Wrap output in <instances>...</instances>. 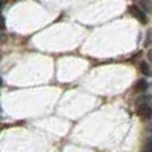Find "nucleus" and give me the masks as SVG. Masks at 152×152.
Returning <instances> with one entry per match:
<instances>
[{
	"label": "nucleus",
	"instance_id": "nucleus-9",
	"mask_svg": "<svg viewBox=\"0 0 152 152\" xmlns=\"http://www.w3.org/2000/svg\"><path fill=\"white\" fill-rule=\"evenodd\" d=\"M0 86H1V79H0Z\"/></svg>",
	"mask_w": 152,
	"mask_h": 152
},
{
	"label": "nucleus",
	"instance_id": "nucleus-3",
	"mask_svg": "<svg viewBox=\"0 0 152 152\" xmlns=\"http://www.w3.org/2000/svg\"><path fill=\"white\" fill-rule=\"evenodd\" d=\"M135 91L136 92H144L145 89L148 88V83H147V80L145 79H140L139 81H137L136 84H135Z\"/></svg>",
	"mask_w": 152,
	"mask_h": 152
},
{
	"label": "nucleus",
	"instance_id": "nucleus-5",
	"mask_svg": "<svg viewBox=\"0 0 152 152\" xmlns=\"http://www.w3.org/2000/svg\"><path fill=\"white\" fill-rule=\"evenodd\" d=\"M140 71H142V74H144V75H147V76H150V75H151L150 66H148L147 63H144V61H143V63L140 64Z\"/></svg>",
	"mask_w": 152,
	"mask_h": 152
},
{
	"label": "nucleus",
	"instance_id": "nucleus-1",
	"mask_svg": "<svg viewBox=\"0 0 152 152\" xmlns=\"http://www.w3.org/2000/svg\"><path fill=\"white\" fill-rule=\"evenodd\" d=\"M128 11L139 23H142V24L147 23V15H145V12L140 7H137V5H131V7L128 8Z\"/></svg>",
	"mask_w": 152,
	"mask_h": 152
},
{
	"label": "nucleus",
	"instance_id": "nucleus-6",
	"mask_svg": "<svg viewBox=\"0 0 152 152\" xmlns=\"http://www.w3.org/2000/svg\"><path fill=\"white\" fill-rule=\"evenodd\" d=\"M142 152H152V139H150L144 144V147H143V151Z\"/></svg>",
	"mask_w": 152,
	"mask_h": 152
},
{
	"label": "nucleus",
	"instance_id": "nucleus-7",
	"mask_svg": "<svg viewBox=\"0 0 152 152\" xmlns=\"http://www.w3.org/2000/svg\"><path fill=\"white\" fill-rule=\"evenodd\" d=\"M5 28V20L1 15H0V29H4Z\"/></svg>",
	"mask_w": 152,
	"mask_h": 152
},
{
	"label": "nucleus",
	"instance_id": "nucleus-4",
	"mask_svg": "<svg viewBox=\"0 0 152 152\" xmlns=\"http://www.w3.org/2000/svg\"><path fill=\"white\" fill-rule=\"evenodd\" d=\"M140 4H142V10L144 11L145 13L151 12V0H140Z\"/></svg>",
	"mask_w": 152,
	"mask_h": 152
},
{
	"label": "nucleus",
	"instance_id": "nucleus-8",
	"mask_svg": "<svg viewBox=\"0 0 152 152\" xmlns=\"http://www.w3.org/2000/svg\"><path fill=\"white\" fill-rule=\"evenodd\" d=\"M4 4H5V0H0V10L4 7Z\"/></svg>",
	"mask_w": 152,
	"mask_h": 152
},
{
	"label": "nucleus",
	"instance_id": "nucleus-2",
	"mask_svg": "<svg viewBox=\"0 0 152 152\" xmlns=\"http://www.w3.org/2000/svg\"><path fill=\"white\" fill-rule=\"evenodd\" d=\"M137 115L143 119V120H150L152 118V108L148 103H142L137 107Z\"/></svg>",
	"mask_w": 152,
	"mask_h": 152
}]
</instances>
